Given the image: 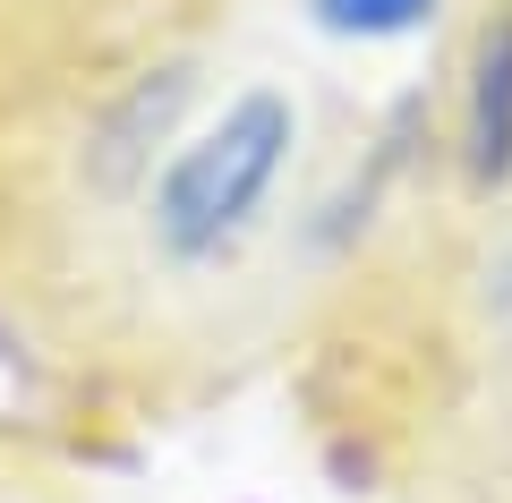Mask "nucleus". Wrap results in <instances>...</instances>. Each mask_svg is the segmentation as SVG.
Listing matches in <instances>:
<instances>
[{
  "label": "nucleus",
  "mask_w": 512,
  "mask_h": 503,
  "mask_svg": "<svg viewBox=\"0 0 512 503\" xmlns=\"http://www.w3.org/2000/svg\"><path fill=\"white\" fill-rule=\"evenodd\" d=\"M291 145H299V111L282 86H248L239 103H222V120H205L154 180V205H146L154 256L171 273L222 265L256 231V214L274 205Z\"/></svg>",
  "instance_id": "nucleus-1"
},
{
  "label": "nucleus",
  "mask_w": 512,
  "mask_h": 503,
  "mask_svg": "<svg viewBox=\"0 0 512 503\" xmlns=\"http://www.w3.org/2000/svg\"><path fill=\"white\" fill-rule=\"evenodd\" d=\"M461 171L470 188L512 180V0H495V18L470 43V94H461Z\"/></svg>",
  "instance_id": "nucleus-2"
},
{
  "label": "nucleus",
  "mask_w": 512,
  "mask_h": 503,
  "mask_svg": "<svg viewBox=\"0 0 512 503\" xmlns=\"http://www.w3.org/2000/svg\"><path fill=\"white\" fill-rule=\"evenodd\" d=\"M436 9L444 0H308V18L350 43H402L419 26H436Z\"/></svg>",
  "instance_id": "nucleus-3"
}]
</instances>
